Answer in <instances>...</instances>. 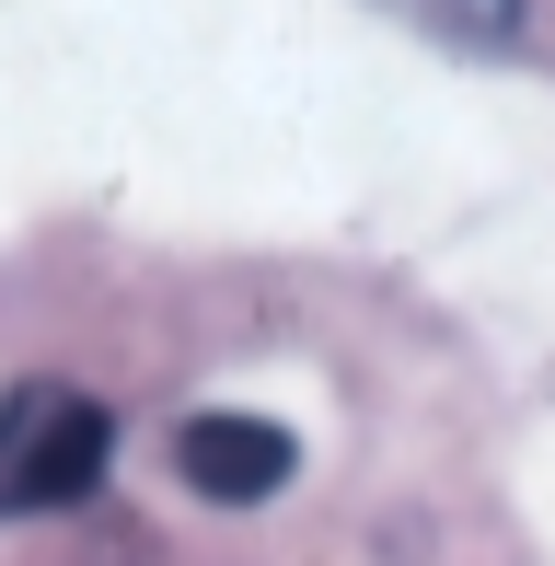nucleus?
I'll return each mask as SVG.
<instances>
[{
  "mask_svg": "<svg viewBox=\"0 0 555 566\" xmlns=\"http://www.w3.org/2000/svg\"><path fill=\"white\" fill-rule=\"evenodd\" d=\"M406 12L440 23V35H474V46H486V35H510V23H521V0H406Z\"/></svg>",
  "mask_w": 555,
  "mask_h": 566,
  "instance_id": "3",
  "label": "nucleus"
},
{
  "mask_svg": "<svg viewBox=\"0 0 555 566\" xmlns=\"http://www.w3.org/2000/svg\"><path fill=\"white\" fill-rule=\"evenodd\" d=\"M116 417L70 381H12L0 394V521H35V509H82L105 485Z\"/></svg>",
  "mask_w": 555,
  "mask_h": 566,
  "instance_id": "1",
  "label": "nucleus"
},
{
  "mask_svg": "<svg viewBox=\"0 0 555 566\" xmlns=\"http://www.w3.org/2000/svg\"><path fill=\"white\" fill-rule=\"evenodd\" d=\"M174 462H186V485L197 497H220V509H255V497H278L290 485V428L278 417H243V405H209V417L174 440Z\"/></svg>",
  "mask_w": 555,
  "mask_h": 566,
  "instance_id": "2",
  "label": "nucleus"
}]
</instances>
